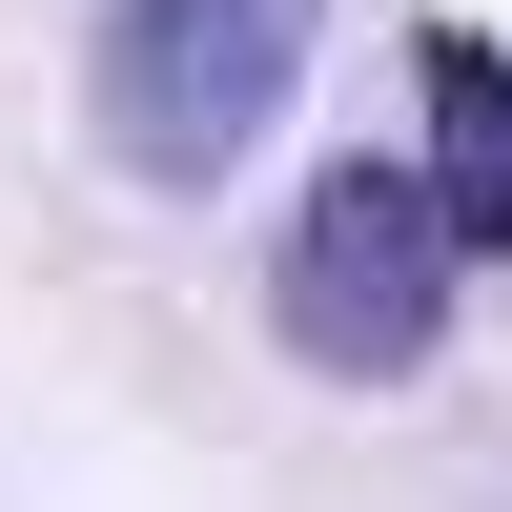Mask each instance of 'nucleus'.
<instances>
[{"mask_svg":"<svg viewBox=\"0 0 512 512\" xmlns=\"http://www.w3.org/2000/svg\"><path fill=\"white\" fill-rule=\"evenodd\" d=\"M410 185L451 205V246H472V267H512V62H492L472 21L410 41Z\"/></svg>","mask_w":512,"mask_h":512,"instance_id":"3","label":"nucleus"},{"mask_svg":"<svg viewBox=\"0 0 512 512\" xmlns=\"http://www.w3.org/2000/svg\"><path fill=\"white\" fill-rule=\"evenodd\" d=\"M451 287H472V246H451V205L410 185V144L308 164V205L267 226V328H287V369H328V390H410V369L451 349Z\"/></svg>","mask_w":512,"mask_h":512,"instance_id":"1","label":"nucleus"},{"mask_svg":"<svg viewBox=\"0 0 512 512\" xmlns=\"http://www.w3.org/2000/svg\"><path fill=\"white\" fill-rule=\"evenodd\" d=\"M308 82V0H103L82 21V123L123 185H226Z\"/></svg>","mask_w":512,"mask_h":512,"instance_id":"2","label":"nucleus"}]
</instances>
